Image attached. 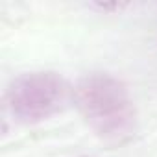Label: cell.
<instances>
[{
	"mask_svg": "<svg viewBox=\"0 0 157 157\" xmlns=\"http://www.w3.org/2000/svg\"><path fill=\"white\" fill-rule=\"evenodd\" d=\"M74 105L98 139L122 144L135 135L137 109L128 87L105 72L83 76L72 89Z\"/></svg>",
	"mask_w": 157,
	"mask_h": 157,
	"instance_id": "obj_1",
	"label": "cell"
},
{
	"mask_svg": "<svg viewBox=\"0 0 157 157\" xmlns=\"http://www.w3.org/2000/svg\"><path fill=\"white\" fill-rule=\"evenodd\" d=\"M70 87L65 78L52 70L26 72L8 85L6 104L15 120L22 124L43 122L67 105Z\"/></svg>",
	"mask_w": 157,
	"mask_h": 157,
	"instance_id": "obj_2",
	"label": "cell"
},
{
	"mask_svg": "<svg viewBox=\"0 0 157 157\" xmlns=\"http://www.w3.org/2000/svg\"><path fill=\"white\" fill-rule=\"evenodd\" d=\"M100 10H104V11H120L122 8H126L128 4L126 2H98L96 4Z\"/></svg>",
	"mask_w": 157,
	"mask_h": 157,
	"instance_id": "obj_3",
	"label": "cell"
}]
</instances>
